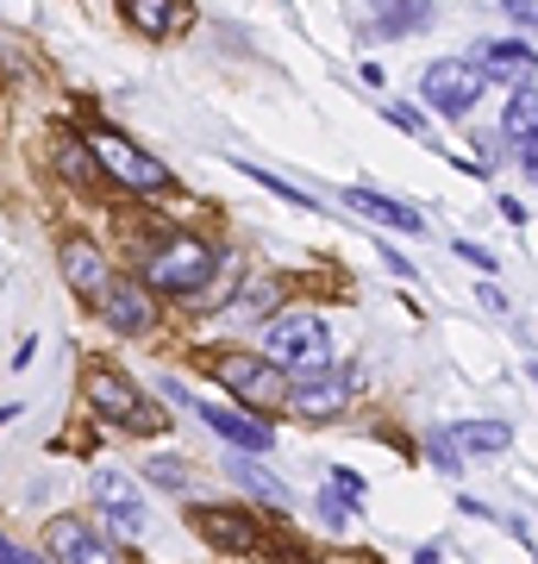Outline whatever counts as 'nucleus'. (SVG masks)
Wrapping results in <instances>:
<instances>
[{
	"label": "nucleus",
	"instance_id": "obj_1",
	"mask_svg": "<svg viewBox=\"0 0 538 564\" xmlns=\"http://www.w3.org/2000/svg\"><path fill=\"white\" fill-rule=\"evenodd\" d=\"M263 351L288 370V377H326L332 370V339H326V326H319V314H282V321H270V333H263Z\"/></svg>",
	"mask_w": 538,
	"mask_h": 564
},
{
	"label": "nucleus",
	"instance_id": "obj_2",
	"mask_svg": "<svg viewBox=\"0 0 538 564\" xmlns=\"http://www.w3.org/2000/svg\"><path fill=\"white\" fill-rule=\"evenodd\" d=\"M207 270H213V251L200 239H188V232L157 239V251L144 258V282L163 289V295H195L200 282H207Z\"/></svg>",
	"mask_w": 538,
	"mask_h": 564
},
{
	"label": "nucleus",
	"instance_id": "obj_3",
	"mask_svg": "<svg viewBox=\"0 0 538 564\" xmlns=\"http://www.w3.org/2000/svg\"><path fill=\"white\" fill-rule=\"evenodd\" d=\"M213 370H220V383L232 389L239 402H251V408H282V402H288V370H282L276 358H270V364H257V358H220Z\"/></svg>",
	"mask_w": 538,
	"mask_h": 564
},
{
	"label": "nucleus",
	"instance_id": "obj_4",
	"mask_svg": "<svg viewBox=\"0 0 538 564\" xmlns=\"http://www.w3.org/2000/svg\"><path fill=\"white\" fill-rule=\"evenodd\" d=\"M88 402L100 408V421L132 426V433H151V426H163V414H151V408H144V395L125 383L120 370H95V377H88Z\"/></svg>",
	"mask_w": 538,
	"mask_h": 564
},
{
	"label": "nucleus",
	"instance_id": "obj_5",
	"mask_svg": "<svg viewBox=\"0 0 538 564\" xmlns=\"http://www.w3.org/2000/svg\"><path fill=\"white\" fill-rule=\"evenodd\" d=\"M163 395H169V402H188V408L200 414V421L213 426L220 440H232L239 452H270V440H276V433H270V426H263L257 414H239V408H220V402H195V395H188L182 383H163Z\"/></svg>",
	"mask_w": 538,
	"mask_h": 564
},
{
	"label": "nucleus",
	"instance_id": "obj_6",
	"mask_svg": "<svg viewBox=\"0 0 538 564\" xmlns=\"http://www.w3.org/2000/svg\"><path fill=\"white\" fill-rule=\"evenodd\" d=\"M88 144H95V163H107V176L125 182V188H163V182H169V170H163V163H151L139 144L120 139V132H95Z\"/></svg>",
	"mask_w": 538,
	"mask_h": 564
},
{
	"label": "nucleus",
	"instance_id": "obj_7",
	"mask_svg": "<svg viewBox=\"0 0 538 564\" xmlns=\"http://www.w3.org/2000/svg\"><path fill=\"white\" fill-rule=\"evenodd\" d=\"M44 552L63 564H107L113 558V540L100 527H88L81 514H57V521L44 527Z\"/></svg>",
	"mask_w": 538,
	"mask_h": 564
},
{
	"label": "nucleus",
	"instance_id": "obj_8",
	"mask_svg": "<svg viewBox=\"0 0 538 564\" xmlns=\"http://www.w3.org/2000/svg\"><path fill=\"white\" fill-rule=\"evenodd\" d=\"M482 69L476 63H458V57H444V63H426V101L439 107V113H470L482 95Z\"/></svg>",
	"mask_w": 538,
	"mask_h": 564
},
{
	"label": "nucleus",
	"instance_id": "obj_9",
	"mask_svg": "<svg viewBox=\"0 0 538 564\" xmlns=\"http://www.w3.org/2000/svg\"><path fill=\"white\" fill-rule=\"evenodd\" d=\"M95 302H100V321L113 326V333H125V339L151 333V321H157V307H151V295H144L139 282H107Z\"/></svg>",
	"mask_w": 538,
	"mask_h": 564
},
{
	"label": "nucleus",
	"instance_id": "obj_10",
	"mask_svg": "<svg viewBox=\"0 0 538 564\" xmlns=\"http://www.w3.org/2000/svg\"><path fill=\"white\" fill-rule=\"evenodd\" d=\"M351 395H358V377L351 370H326V377H307L288 402H295L300 421H332V414H344Z\"/></svg>",
	"mask_w": 538,
	"mask_h": 564
},
{
	"label": "nucleus",
	"instance_id": "obj_11",
	"mask_svg": "<svg viewBox=\"0 0 538 564\" xmlns=\"http://www.w3.org/2000/svg\"><path fill=\"white\" fill-rule=\"evenodd\" d=\"M95 496H100V508H107V521H113L120 540H144V502L120 470H95Z\"/></svg>",
	"mask_w": 538,
	"mask_h": 564
},
{
	"label": "nucleus",
	"instance_id": "obj_12",
	"mask_svg": "<svg viewBox=\"0 0 538 564\" xmlns=\"http://www.w3.org/2000/svg\"><path fill=\"white\" fill-rule=\"evenodd\" d=\"M476 69H482L488 82H507V88H519V82H532L538 51H532V44H514V39L476 44Z\"/></svg>",
	"mask_w": 538,
	"mask_h": 564
},
{
	"label": "nucleus",
	"instance_id": "obj_13",
	"mask_svg": "<svg viewBox=\"0 0 538 564\" xmlns=\"http://www.w3.org/2000/svg\"><path fill=\"white\" fill-rule=\"evenodd\" d=\"M344 207H351V214H363V220L388 226V232H407V239H414V232H426V220H419L407 202H388V195H376V188H358V182L344 188Z\"/></svg>",
	"mask_w": 538,
	"mask_h": 564
},
{
	"label": "nucleus",
	"instance_id": "obj_14",
	"mask_svg": "<svg viewBox=\"0 0 538 564\" xmlns=\"http://www.w3.org/2000/svg\"><path fill=\"white\" fill-rule=\"evenodd\" d=\"M188 527H195L207 545H220V552H251V545H257V527L244 521V514H232V508H195Z\"/></svg>",
	"mask_w": 538,
	"mask_h": 564
},
{
	"label": "nucleus",
	"instance_id": "obj_15",
	"mask_svg": "<svg viewBox=\"0 0 538 564\" xmlns=\"http://www.w3.org/2000/svg\"><path fill=\"white\" fill-rule=\"evenodd\" d=\"M370 13H376V32L382 39H414L432 25V0H370Z\"/></svg>",
	"mask_w": 538,
	"mask_h": 564
},
{
	"label": "nucleus",
	"instance_id": "obj_16",
	"mask_svg": "<svg viewBox=\"0 0 538 564\" xmlns=\"http://www.w3.org/2000/svg\"><path fill=\"white\" fill-rule=\"evenodd\" d=\"M63 276H69V289H76V295H100V289L113 282V276H107V258H100L88 239L63 245Z\"/></svg>",
	"mask_w": 538,
	"mask_h": 564
},
{
	"label": "nucleus",
	"instance_id": "obj_17",
	"mask_svg": "<svg viewBox=\"0 0 538 564\" xmlns=\"http://www.w3.org/2000/svg\"><path fill=\"white\" fill-rule=\"evenodd\" d=\"M444 433H451V445H458L463 458H495V452L514 445V426L507 421H458V426H444Z\"/></svg>",
	"mask_w": 538,
	"mask_h": 564
},
{
	"label": "nucleus",
	"instance_id": "obj_18",
	"mask_svg": "<svg viewBox=\"0 0 538 564\" xmlns=\"http://www.w3.org/2000/svg\"><path fill=\"white\" fill-rule=\"evenodd\" d=\"M501 139L514 144V151L538 139V88H532V82H519V88H514V101H507V120H501Z\"/></svg>",
	"mask_w": 538,
	"mask_h": 564
},
{
	"label": "nucleus",
	"instance_id": "obj_19",
	"mask_svg": "<svg viewBox=\"0 0 538 564\" xmlns=\"http://www.w3.org/2000/svg\"><path fill=\"white\" fill-rule=\"evenodd\" d=\"M125 13H132L144 39H169L182 25V0H125Z\"/></svg>",
	"mask_w": 538,
	"mask_h": 564
},
{
	"label": "nucleus",
	"instance_id": "obj_20",
	"mask_svg": "<svg viewBox=\"0 0 538 564\" xmlns=\"http://www.w3.org/2000/svg\"><path fill=\"white\" fill-rule=\"evenodd\" d=\"M232 477H239V484L251 489V496H263L270 508H288V489H282L276 477H270V470H257V464H232Z\"/></svg>",
	"mask_w": 538,
	"mask_h": 564
},
{
	"label": "nucleus",
	"instance_id": "obj_21",
	"mask_svg": "<svg viewBox=\"0 0 538 564\" xmlns=\"http://www.w3.org/2000/svg\"><path fill=\"white\" fill-rule=\"evenodd\" d=\"M88 158H95V144H88V151H81V144L69 139V132H63V139H57V163H63V176L88 182Z\"/></svg>",
	"mask_w": 538,
	"mask_h": 564
},
{
	"label": "nucleus",
	"instance_id": "obj_22",
	"mask_svg": "<svg viewBox=\"0 0 538 564\" xmlns=\"http://www.w3.org/2000/svg\"><path fill=\"white\" fill-rule=\"evenodd\" d=\"M382 113H388V126H400L407 139H426V120H419V113H414V107H407V101H388V107H382Z\"/></svg>",
	"mask_w": 538,
	"mask_h": 564
},
{
	"label": "nucleus",
	"instance_id": "obj_23",
	"mask_svg": "<svg viewBox=\"0 0 538 564\" xmlns=\"http://www.w3.org/2000/svg\"><path fill=\"white\" fill-rule=\"evenodd\" d=\"M151 484H163V489H188V470H182V458H157V464H151Z\"/></svg>",
	"mask_w": 538,
	"mask_h": 564
},
{
	"label": "nucleus",
	"instance_id": "obj_24",
	"mask_svg": "<svg viewBox=\"0 0 538 564\" xmlns=\"http://www.w3.org/2000/svg\"><path fill=\"white\" fill-rule=\"evenodd\" d=\"M426 445H432V464H439V470H463V452H458V445H451V433H432V440H426Z\"/></svg>",
	"mask_w": 538,
	"mask_h": 564
},
{
	"label": "nucleus",
	"instance_id": "obj_25",
	"mask_svg": "<svg viewBox=\"0 0 538 564\" xmlns=\"http://www.w3.org/2000/svg\"><path fill=\"white\" fill-rule=\"evenodd\" d=\"M276 295H282V289H276V282H257V289H244V314H263V307H276Z\"/></svg>",
	"mask_w": 538,
	"mask_h": 564
},
{
	"label": "nucleus",
	"instance_id": "obj_26",
	"mask_svg": "<svg viewBox=\"0 0 538 564\" xmlns=\"http://www.w3.org/2000/svg\"><path fill=\"white\" fill-rule=\"evenodd\" d=\"M319 514H326L332 527H344L351 521V496H319Z\"/></svg>",
	"mask_w": 538,
	"mask_h": 564
},
{
	"label": "nucleus",
	"instance_id": "obj_27",
	"mask_svg": "<svg viewBox=\"0 0 538 564\" xmlns=\"http://www.w3.org/2000/svg\"><path fill=\"white\" fill-rule=\"evenodd\" d=\"M332 489H339V496H351V502L363 508V477H358V470H332Z\"/></svg>",
	"mask_w": 538,
	"mask_h": 564
},
{
	"label": "nucleus",
	"instance_id": "obj_28",
	"mask_svg": "<svg viewBox=\"0 0 538 564\" xmlns=\"http://www.w3.org/2000/svg\"><path fill=\"white\" fill-rule=\"evenodd\" d=\"M458 258H463V263H476V270H495V258H488L482 245H470V239H458Z\"/></svg>",
	"mask_w": 538,
	"mask_h": 564
},
{
	"label": "nucleus",
	"instance_id": "obj_29",
	"mask_svg": "<svg viewBox=\"0 0 538 564\" xmlns=\"http://www.w3.org/2000/svg\"><path fill=\"white\" fill-rule=\"evenodd\" d=\"M482 307H488V314H507V295H501L495 282H482Z\"/></svg>",
	"mask_w": 538,
	"mask_h": 564
},
{
	"label": "nucleus",
	"instance_id": "obj_30",
	"mask_svg": "<svg viewBox=\"0 0 538 564\" xmlns=\"http://www.w3.org/2000/svg\"><path fill=\"white\" fill-rule=\"evenodd\" d=\"M507 20H519V25H538V13H532V0H507Z\"/></svg>",
	"mask_w": 538,
	"mask_h": 564
},
{
	"label": "nucleus",
	"instance_id": "obj_31",
	"mask_svg": "<svg viewBox=\"0 0 538 564\" xmlns=\"http://www.w3.org/2000/svg\"><path fill=\"white\" fill-rule=\"evenodd\" d=\"M519 170L538 182V139H532V144H519Z\"/></svg>",
	"mask_w": 538,
	"mask_h": 564
},
{
	"label": "nucleus",
	"instance_id": "obj_32",
	"mask_svg": "<svg viewBox=\"0 0 538 564\" xmlns=\"http://www.w3.org/2000/svg\"><path fill=\"white\" fill-rule=\"evenodd\" d=\"M0 558H7V564H32V552H25V545H7V540H0Z\"/></svg>",
	"mask_w": 538,
	"mask_h": 564
},
{
	"label": "nucleus",
	"instance_id": "obj_33",
	"mask_svg": "<svg viewBox=\"0 0 538 564\" xmlns=\"http://www.w3.org/2000/svg\"><path fill=\"white\" fill-rule=\"evenodd\" d=\"M13 414H20V402H7V408H0V426H7V421H13Z\"/></svg>",
	"mask_w": 538,
	"mask_h": 564
}]
</instances>
